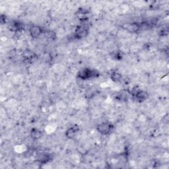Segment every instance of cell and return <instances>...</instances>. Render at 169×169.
I'll use <instances>...</instances> for the list:
<instances>
[{
  "label": "cell",
  "mask_w": 169,
  "mask_h": 169,
  "mask_svg": "<svg viewBox=\"0 0 169 169\" xmlns=\"http://www.w3.org/2000/svg\"><path fill=\"white\" fill-rule=\"evenodd\" d=\"M97 76H98V73L95 70L89 68L82 69L78 73V77L83 80L96 77Z\"/></svg>",
  "instance_id": "1"
},
{
  "label": "cell",
  "mask_w": 169,
  "mask_h": 169,
  "mask_svg": "<svg viewBox=\"0 0 169 169\" xmlns=\"http://www.w3.org/2000/svg\"><path fill=\"white\" fill-rule=\"evenodd\" d=\"M113 128V126L109 122H104L98 125L97 130L102 135H108L112 131Z\"/></svg>",
  "instance_id": "2"
},
{
  "label": "cell",
  "mask_w": 169,
  "mask_h": 169,
  "mask_svg": "<svg viewBox=\"0 0 169 169\" xmlns=\"http://www.w3.org/2000/svg\"><path fill=\"white\" fill-rule=\"evenodd\" d=\"M88 29L86 27L84 26H79L77 27L75 32V36L78 39H82L87 36L88 35Z\"/></svg>",
  "instance_id": "3"
},
{
  "label": "cell",
  "mask_w": 169,
  "mask_h": 169,
  "mask_svg": "<svg viewBox=\"0 0 169 169\" xmlns=\"http://www.w3.org/2000/svg\"><path fill=\"white\" fill-rule=\"evenodd\" d=\"M30 33L32 37H33L35 39L39 38V37L43 33V31H42V29L39 26L34 25L32 26L30 28Z\"/></svg>",
  "instance_id": "4"
},
{
  "label": "cell",
  "mask_w": 169,
  "mask_h": 169,
  "mask_svg": "<svg viewBox=\"0 0 169 169\" xmlns=\"http://www.w3.org/2000/svg\"><path fill=\"white\" fill-rule=\"evenodd\" d=\"M133 95L135 97L136 100L139 102H142L146 100L148 97V95L146 92L141 90H136L133 93Z\"/></svg>",
  "instance_id": "5"
},
{
  "label": "cell",
  "mask_w": 169,
  "mask_h": 169,
  "mask_svg": "<svg viewBox=\"0 0 169 169\" xmlns=\"http://www.w3.org/2000/svg\"><path fill=\"white\" fill-rule=\"evenodd\" d=\"M79 130V127L77 126H73L71 128H69L67 131L66 133H65V135H66L67 138H72L73 136L76 135V134L77 132V131Z\"/></svg>",
  "instance_id": "6"
},
{
  "label": "cell",
  "mask_w": 169,
  "mask_h": 169,
  "mask_svg": "<svg viewBox=\"0 0 169 169\" xmlns=\"http://www.w3.org/2000/svg\"><path fill=\"white\" fill-rule=\"evenodd\" d=\"M42 134L41 131L37 129H32L31 131V137L34 139H39L41 138Z\"/></svg>",
  "instance_id": "7"
},
{
  "label": "cell",
  "mask_w": 169,
  "mask_h": 169,
  "mask_svg": "<svg viewBox=\"0 0 169 169\" xmlns=\"http://www.w3.org/2000/svg\"><path fill=\"white\" fill-rule=\"evenodd\" d=\"M111 79L114 82H118L121 80L122 79V76L121 74L117 72H113L111 73L110 76Z\"/></svg>",
  "instance_id": "8"
},
{
  "label": "cell",
  "mask_w": 169,
  "mask_h": 169,
  "mask_svg": "<svg viewBox=\"0 0 169 169\" xmlns=\"http://www.w3.org/2000/svg\"><path fill=\"white\" fill-rule=\"evenodd\" d=\"M50 160V156L48 155L43 153L40 155L39 157V161L40 163H46L47 162H48Z\"/></svg>",
  "instance_id": "9"
},
{
  "label": "cell",
  "mask_w": 169,
  "mask_h": 169,
  "mask_svg": "<svg viewBox=\"0 0 169 169\" xmlns=\"http://www.w3.org/2000/svg\"><path fill=\"white\" fill-rule=\"evenodd\" d=\"M44 35L47 37V38L50 39H53L55 37V35L52 31H46Z\"/></svg>",
  "instance_id": "10"
}]
</instances>
